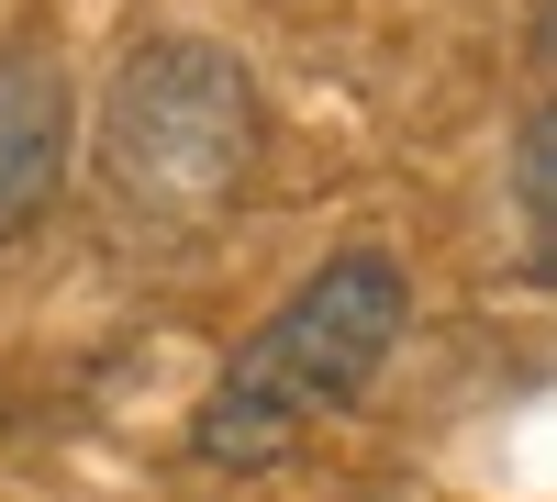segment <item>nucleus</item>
I'll use <instances>...</instances> for the list:
<instances>
[{
	"label": "nucleus",
	"mask_w": 557,
	"mask_h": 502,
	"mask_svg": "<svg viewBox=\"0 0 557 502\" xmlns=\"http://www.w3.org/2000/svg\"><path fill=\"white\" fill-rule=\"evenodd\" d=\"M57 179H67V78L57 57L0 45V246L57 201Z\"/></svg>",
	"instance_id": "7ed1b4c3"
},
{
	"label": "nucleus",
	"mask_w": 557,
	"mask_h": 502,
	"mask_svg": "<svg viewBox=\"0 0 557 502\" xmlns=\"http://www.w3.org/2000/svg\"><path fill=\"white\" fill-rule=\"evenodd\" d=\"M401 325H412L401 257H380V246L323 257L312 280L278 302L235 357H223V380H212V402H201L190 446H201L212 469H268V458H290L323 414H346V402L391 369Z\"/></svg>",
	"instance_id": "f03ea898"
},
{
	"label": "nucleus",
	"mask_w": 557,
	"mask_h": 502,
	"mask_svg": "<svg viewBox=\"0 0 557 502\" xmlns=\"http://www.w3.org/2000/svg\"><path fill=\"white\" fill-rule=\"evenodd\" d=\"M513 191H524V212H535V235L557 246V101L524 123V146H513Z\"/></svg>",
	"instance_id": "20e7f679"
},
{
	"label": "nucleus",
	"mask_w": 557,
	"mask_h": 502,
	"mask_svg": "<svg viewBox=\"0 0 557 502\" xmlns=\"http://www.w3.org/2000/svg\"><path fill=\"white\" fill-rule=\"evenodd\" d=\"M257 157H268V112H257L246 57H223L201 34H157L123 57L112 101H101V168H89L101 223L123 246L168 257L257 191Z\"/></svg>",
	"instance_id": "f257e3e1"
}]
</instances>
